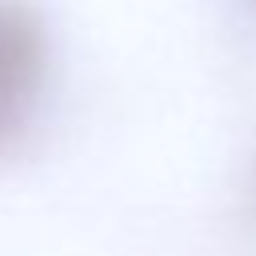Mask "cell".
<instances>
[{
	"instance_id": "6da1fadb",
	"label": "cell",
	"mask_w": 256,
	"mask_h": 256,
	"mask_svg": "<svg viewBox=\"0 0 256 256\" xmlns=\"http://www.w3.org/2000/svg\"><path fill=\"white\" fill-rule=\"evenodd\" d=\"M48 72L44 24L20 0H0V152L24 132Z\"/></svg>"
}]
</instances>
